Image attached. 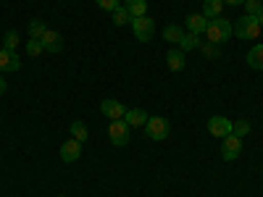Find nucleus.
<instances>
[{
    "instance_id": "26",
    "label": "nucleus",
    "mask_w": 263,
    "mask_h": 197,
    "mask_svg": "<svg viewBox=\"0 0 263 197\" xmlns=\"http://www.w3.org/2000/svg\"><path fill=\"white\" fill-rule=\"evenodd\" d=\"M260 8H263V0H245V16H258L260 13Z\"/></svg>"
},
{
    "instance_id": "28",
    "label": "nucleus",
    "mask_w": 263,
    "mask_h": 197,
    "mask_svg": "<svg viewBox=\"0 0 263 197\" xmlns=\"http://www.w3.org/2000/svg\"><path fill=\"white\" fill-rule=\"evenodd\" d=\"M95 3H98V6L103 8V11H108V13H114V11H116V8L121 6L119 0H95Z\"/></svg>"
},
{
    "instance_id": "10",
    "label": "nucleus",
    "mask_w": 263,
    "mask_h": 197,
    "mask_svg": "<svg viewBox=\"0 0 263 197\" xmlns=\"http://www.w3.org/2000/svg\"><path fill=\"white\" fill-rule=\"evenodd\" d=\"M40 42H42V48H45L48 53H61L63 50V37L55 29H48L45 34L40 37Z\"/></svg>"
},
{
    "instance_id": "4",
    "label": "nucleus",
    "mask_w": 263,
    "mask_h": 197,
    "mask_svg": "<svg viewBox=\"0 0 263 197\" xmlns=\"http://www.w3.org/2000/svg\"><path fill=\"white\" fill-rule=\"evenodd\" d=\"M237 37L239 40H255V37H260V21L255 16H242L237 21Z\"/></svg>"
},
{
    "instance_id": "5",
    "label": "nucleus",
    "mask_w": 263,
    "mask_h": 197,
    "mask_svg": "<svg viewBox=\"0 0 263 197\" xmlns=\"http://www.w3.org/2000/svg\"><path fill=\"white\" fill-rule=\"evenodd\" d=\"M108 137H111V142H114L116 147H124V145L129 142V124H126L124 119L111 121V124H108Z\"/></svg>"
},
{
    "instance_id": "19",
    "label": "nucleus",
    "mask_w": 263,
    "mask_h": 197,
    "mask_svg": "<svg viewBox=\"0 0 263 197\" xmlns=\"http://www.w3.org/2000/svg\"><path fill=\"white\" fill-rule=\"evenodd\" d=\"M200 42H203L200 34H192V32H190V34H184V37L179 40V48H182L184 53H190V50H195V48H200Z\"/></svg>"
},
{
    "instance_id": "17",
    "label": "nucleus",
    "mask_w": 263,
    "mask_h": 197,
    "mask_svg": "<svg viewBox=\"0 0 263 197\" xmlns=\"http://www.w3.org/2000/svg\"><path fill=\"white\" fill-rule=\"evenodd\" d=\"M248 66H250V69L263 71V42H260V45H255V48H250V53H248Z\"/></svg>"
},
{
    "instance_id": "27",
    "label": "nucleus",
    "mask_w": 263,
    "mask_h": 197,
    "mask_svg": "<svg viewBox=\"0 0 263 197\" xmlns=\"http://www.w3.org/2000/svg\"><path fill=\"white\" fill-rule=\"evenodd\" d=\"M42 50H45V48H42V42H40V40H27V53H29L32 58H37Z\"/></svg>"
},
{
    "instance_id": "8",
    "label": "nucleus",
    "mask_w": 263,
    "mask_h": 197,
    "mask_svg": "<svg viewBox=\"0 0 263 197\" xmlns=\"http://www.w3.org/2000/svg\"><path fill=\"white\" fill-rule=\"evenodd\" d=\"M82 158V142L79 140H69V142H63L61 145V161L63 163H77Z\"/></svg>"
},
{
    "instance_id": "15",
    "label": "nucleus",
    "mask_w": 263,
    "mask_h": 197,
    "mask_svg": "<svg viewBox=\"0 0 263 197\" xmlns=\"http://www.w3.org/2000/svg\"><path fill=\"white\" fill-rule=\"evenodd\" d=\"M224 11V0H205L203 3V16L211 21V18H218Z\"/></svg>"
},
{
    "instance_id": "21",
    "label": "nucleus",
    "mask_w": 263,
    "mask_h": 197,
    "mask_svg": "<svg viewBox=\"0 0 263 197\" xmlns=\"http://www.w3.org/2000/svg\"><path fill=\"white\" fill-rule=\"evenodd\" d=\"M232 134H234V137H239V140H242L245 134H250V121H245V119L232 121Z\"/></svg>"
},
{
    "instance_id": "12",
    "label": "nucleus",
    "mask_w": 263,
    "mask_h": 197,
    "mask_svg": "<svg viewBox=\"0 0 263 197\" xmlns=\"http://www.w3.org/2000/svg\"><path fill=\"white\" fill-rule=\"evenodd\" d=\"M184 27H187L192 34H205V29H208V18H205L203 13H190V16L184 18Z\"/></svg>"
},
{
    "instance_id": "6",
    "label": "nucleus",
    "mask_w": 263,
    "mask_h": 197,
    "mask_svg": "<svg viewBox=\"0 0 263 197\" xmlns=\"http://www.w3.org/2000/svg\"><path fill=\"white\" fill-rule=\"evenodd\" d=\"M208 134L211 137H218V140H224L232 134V121L227 116H211L208 119Z\"/></svg>"
},
{
    "instance_id": "7",
    "label": "nucleus",
    "mask_w": 263,
    "mask_h": 197,
    "mask_svg": "<svg viewBox=\"0 0 263 197\" xmlns=\"http://www.w3.org/2000/svg\"><path fill=\"white\" fill-rule=\"evenodd\" d=\"M239 152H242V140L234 137V134L224 137V142H221V158L224 161H237Z\"/></svg>"
},
{
    "instance_id": "24",
    "label": "nucleus",
    "mask_w": 263,
    "mask_h": 197,
    "mask_svg": "<svg viewBox=\"0 0 263 197\" xmlns=\"http://www.w3.org/2000/svg\"><path fill=\"white\" fill-rule=\"evenodd\" d=\"M71 137L79 140V142H87V137H90V134H87V126L82 121H71Z\"/></svg>"
},
{
    "instance_id": "31",
    "label": "nucleus",
    "mask_w": 263,
    "mask_h": 197,
    "mask_svg": "<svg viewBox=\"0 0 263 197\" xmlns=\"http://www.w3.org/2000/svg\"><path fill=\"white\" fill-rule=\"evenodd\" d=\"M255 18H258V21H260V27H263V8H260V13H258V16H255Z\"/></svg>"
},
{
    "instance_id": "9",
    "label": "nucleus",
    "mask_w": 263,
    "mask_h": 197,
    "mask_svg": "<svg viewBox=\"0 0 263 197\" xmlns=\"http://www.w3.org/2000/svg\"><path fill=\"white\" fill-rule=\"evenodd\" d=\"M100 113H103L105 119L116 121V119H124L126 108H124V103H121V100H103V103H100Z\"/></svg>"
},
{
    "instance_id": "25",
    "label": "nucleus",
    "mask_w": 263,
    "mask_h": 197,
    "mask_svg": "<svg viewBox=\"0 0 263 197\" xmlns=\"http://www.w3.org/2000/svg\"><path fill=\"white\" fill-rule=\"evenodd\" d=\"M18 40H21L18 32H13V29L6 32V37H3V50H16V48H18Z\"/></svg>"
},
{
    "instance_id": "23",
    "label": "nucleus",
    "mask_w": 263,
    "mask_h": 197,
    "mask_svg": "<svg viewBox=\"0 0 263 197\" xmlns=\"http://www.w3.org/2000/svg\"><path fill=\"white\" fill-rule=\"evenodd\" d=\"M111 16H114V24H116V27H124V24H132V16H129V11H126L124 6H119V8H116V11H114Z\"/></svg>"
},
{
    "instance_id": "14",
    "label": "nucleus",
    "mask_w": 263,
    "mask_h": 197,
    "mask_svg": "<svg viewBox=\"0 0 263 197\" xmlns=\"http://www.w3.org/2000/svg\"><path fill=\"white\" fill-rule=\"evenodd\" d=\"M147 113L142 111V108H126V113H124V121L129 124V129H135V126H145L147 124Z\"/></svg>"
},
{
    "instance_id": "30",
    "label": "nucleus",
    "mask_w": 263,
    "mask_h": 197,
    "mask_svg": "<svg viewBox=\"0 0 263 197\" xmlns=\"http://www.w3.org/2000/svg\"><path fill=\"white\" fill-rule=\"evenodd\" d=\"M227 6H245V0H224Z\"/></svg>"
},
{
    "instance_id": "1",
    "label": "nucleus",
    "mask_w": 263,
    "mask_h": 197,
    "mask_svg": "<svg viewBox=\"0 0 263 197\" xmlns=\"http://www.w3.org/2000/svg\"><path fill=\"white\" fill-rule=\"evenodd\" d=\"M232 34H234V24H232V21H227L221 16L208 21L205 37H208V42H213V45H224V42L232 40Z\"/></svg>"
},
{
    "instance_id": "2",
    "label": "nucleus",
    "mask_w": 263,
    "mask_h": 197,
    "mask_svg": "<svg viewBox=\"0 0 263 197\" xmlns=\"http://www.w3.org/2000/svg\"><path fill=\"white\" fill-rule=\"evenodd\" d=\"M145 134H147L153 142L166 140V137L171 134V124H168V119H163V116H153V119H147V124H145Z\"/></svg>"
},
{
    "instance_id": "13",
    "label": "nucleus",
    "mask_w": 263,
    "mask_h": 197,
    "mask_svg": "<svg viewBox=\"0 0 263 197\" xmlns=\"http://www.w3.org/2000/svg\"><path fill=\"white\" fill-rule=\"evenodd\" d=\"M0 69L3 71H18L21 69V58L16 50H0Z\"/></svg>"
},
{
    "instance_id": "11",
    "label": "nucleus",
    "mask_w": 263,
    "mask_h": 197,
    "mask_svg": "<svg viewBox=\"0 0 263 197\" xmlns=\"http://www.w3.org/2000/svg\"><path fill=\"white\" fill-rule=\"evenodd\" d=\"M184 63H187V53H184L182 48H171V50L166 53V66H168L171 71H182Z\"/></svg>"
},
{
    "instance_id": "16",
    "label": "nucleus",
    "mask_w": 263,
    "mask_h": 197,
    "mask_svg": "<svg viewBox=\"0 0 263 197\" xmlns=\"http://www.w3.org/2000/svg\"><path fill=\"white\" fill-rule=\"evenodd\" d=\"M124 8L129 11L132 18L145 16V13H147V0H124Z\"/></svg>"
},
{
    "instance_id": "18",
    "label": "nucleus",
    "mask_w": 263,
    "mask_h": 197,
    "mask_svg": "<svg viewBox=\"0 0 263 197\" xmlns=\"http://www.w3.org/2000/svg\"><path fill=\"white\" fill-rule=\"evenodd\" d=\"M182 37H184V32H182L179 24H168V27L163 29V40L171 42V45H179V40H182Z\"/></svg>"
},
{
    "instance_id": "3",
    "label": "nucleus",
    "mask_w": 263,
    "mask_h": 197,
    "mask_svg": "<svg viewBox=\"0 0 263 197\" xmlns=\"http://www.w3.org/2000/svg\"><path fill=\"white\" fill-rule=\"evenodd\" d=\"M132 29H135V37L140 42H150L153 32H156V21L150 16H137V18H132Z\"/></svg>"
},
{
    "instance_id": "20",
    "label": "nucleus",
    "mask_w": 263,
    "mask_h": 197,
    "mask_svg": "<svg viewBox=\"0 0 263 197\" xmlns=\"http://www.w3.org/2000/svg\"><path fill=\"white\" fill-rule=\"evenodd\" d=\"M45 32H48V27H45V21H42V18H32L29 21V40H40Z\"/></svg>"
},
{
    "instance_id": "22",
    "label": "nucleus",
    "mask_w": 263,
    "mask_h": 197,
    "mask_svg": "<svg viewBox=\"0 0 263 197\" xmlns=\"http://www.w3.org/2000/svg\"><path fill=\"white\" fill-rule=\"evenodd\" d=\"M200 50H203V55L211 58V61H218V58H221V48L213 45V42H200Z\"/></svg>"
},
{
    "instance_id": "29",
    "label": "nucleus",
    "mask_w": 263,
    "mask_h": 197,
    "mask_svg": "<svg viewBox=\"0 0 263 197\" xmlns=\"http://www.w3.org/2000/svg\"><path fill=\"white\" fill-rule=\"evenodd\" d=\"M6 92H8V82L0 76V95H6Z\"/></svg>"
}]
</instances>
